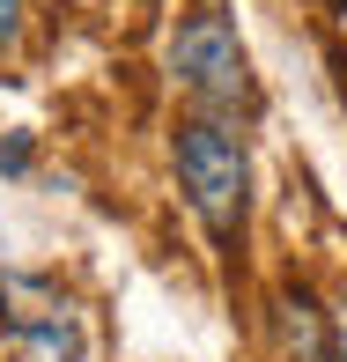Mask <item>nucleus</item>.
Returning a JSON list of instances; mask_svg holds the SVG:
<instances>
[{
    "label": "nucleus",
    "instance_id": "f257e3e1",
    "mask_svg": "<svg viewBox=\"0 0 347 362\" xmlns=\"http://www.w3.org/2000/svg\"><path fill=\"white\" fill-rule=\"evenodd\" d=\"M170 163H177V192L200 215V229L214 244H237L244 237V207H252V148H244L237 119L192 111L177 126V141H170Z\"/></svg>",
    "mask_w": 347,
    "mask_h": 362
},
{
    "label": "nucleus",
    "instance_id": "f03ea898",
    "mask_svg": "<svg viewBox=\"0 0 347 362\" xmlns=\"http://www.w3.org/2000/svg\"><path fill=\"white\" fill-rule=\"evenodd\" d=\"M170 81L192 96V111H207V119H237V111L259 104L252 52H244V37H237V23H229V8L200 0V8L170 30Z\"/></svg>",
    "mask_w": 347,
    "mask_h": 362
},
{
    "label": "nucleus",
    "instance_id": "7ed1b4c3",
    "mask_svg": "<svg viewBox=\"0 0 347 362\" xmlns=\"http://www.w3.org/2000/svg\"><path fill=\"white\" fill-rule=\"evenodd\" d=\"M0 340H8L15 362H89L81 303L45 274H8L0 281Z\"/></svg>",
    "mask_w": 347,
    "mask_h": 362
},
{
    "label": "nucleus",
    "instance_id": "20e7f679",
    "mask_svg": "<svg viewBox=\"0 0 347 362\" xmlns=\"http://www.w3.org/2000/svg\"><path fill=\"white\" fill-rule=\"evenodd\" d=\"M325 362H347V288H340V303L325 310Z\"/></svg>",
    "mask_w": 347,
    "mask_h": 362
},
{
    "label": "nucleus",
    "instance_id": "39448f33",
    "mask_svg": "<svg viewBox=\"0 0 347 362\" xmlns=\"http://www.w3.org/2000/svg\"><path fill=\"white\" fill-rule=\"evenodd\" d=\"M15 37H23V0H0V52H15Z\"/></svg>",
    "mask_w": 347,
    "mask_h": 362
},
{
    "label": "nucleus",
    "instance_id": "423d86ee",
    "mask_svg": "<svg viewBox=\"0 0 347 362\" xmlns=\"http://www.w3.org/2000/svg\"><path fill=\"white\" fill-rule=\"evenodd\" d=\"M325 8H340V0H325Z\"/></svg>",
    "mask_w": 347,
    "mask_h": 362
}]
</instances>
